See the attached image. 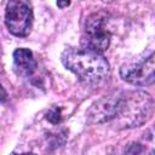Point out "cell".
Listing matches in <instances>:
<instances>
[{
    "label": "cell",
    "mask_w": 155,
    "mask_h": 155,
    "mask_svg": "<svg viewBox=\"0 0 155 155\" xmlns=\"http://www.w3.org/2000/svg\"><path fill=\"white\" fill-rule=\"evenodd\" d=\"M154 109V99L148 92L142 90L119 91L111 124L117 130L139 127L151 117Z\"/></svg>",
    "instance_id": "1"
},
{
    "label": "cell",
    "mask_w": 155,
    "mask_h": 155,
    "mask_svg": "<svg viewBox=\"0 0 155 155\" xmlns=\"http://www.w3.org/2000/svg\"><path fill=\"white\" fill-rule=\"evenodd\" d=\"M61 59L67 69L87 85H98L110 75L109 63L103 54L85 47H69L63 51Z\"/></svg>",
    "instance_id": "2"
},
{
    "label": "cell",
    "mask_w": 155,
    "mask_h": 155,
    "mask_svg": "<svg viewBox=\"0 0 155 155\" xmlns=\"http://www.w3.org/2000/svg\"><path fill=\"white\" fill-rule=\"evenodd\" d=\"M110 33L105 25V17L102 13L91 15L85 23L82 47L102 53L110 45Z\"/></svg>",
    "instance_id": "3"
},
{
    "label": "cell",
    "mask_w": 155,
    "mask_h": 155,
    "mask_svg": "<svg viewBox=\"0 0 155 155\" xmlns=\"http://www.w3.org/2000/svg\"><path fill=\"white\" fill-rule=\"evenodd\" d=\"M5 24L16 36H27L33 24V11L27 1H10L6 5Z\"/></svg>",
    "instance_id": "4"
},
{
    "label": "cell",
    "mask_w": 155,
    "mask_h": 155,
    "mask_svg": "<svg viewBox=\"0 0 155 155\" xmlns=\"http://www.w3.org/2000/svg\"><path fill=\"white\" fill-rule=\"evenodd\" d=\"M120 76L128 84L148 86L155 82V52L136 63L122 65Z\"/></svg>",
    "instance_id": "5"
},
{
    "label": "cell",
    "mask_w": 155,
    "mask_h": 155,
    "mask_svg": "<svg viewBox=\"0 0 155 155\" xmlns=\"http://www.w3.org/2000/svg\"><path fill=\"white\" fill-rule=\"evenodd\" d=\"M116 107V92L102 97L96 101L87 110V120L91 124L111 122L115 115Z\"/></svg>",
    "instance_id": "6"
},
{
    "label": "cell",
    "mask_w": 155,
    "mask_h": 155,
    "mask_svg": "<svg viewBox=\"0 0 155 155\" xmlns=\"http://www.w3.org/2000/svg\"><path fill=\"white\" fill-rule=\"evenodd\" d=\"M13 67L18 75L28 78L35 71L38 63L30 50L17 48L13 52Z\"/></svg>",
    "instance_id": "7"
},
{
    "label": "cell",
    "mask_w": 155,
    "mask_h": 155,
    "mask_svg": "<svg viewBox=\"0 0 155 155\" xmlns=\"http://www.w3.org/2000/svg\"><path fill=\"white\" fill-rule=\"evenodd\" d=\"M132 155H155V124L150 126L133 145Z\"/></svg>",
    "instance_id": "8"
},
{
    "label": "cell",
    "mask_w": 155,
    "mask_h": 155,
    "mask_svg": "<svg viewBox=\"0 0 155 155\" xmlns=\"http://www.w3.org/2000/svg\"><path fill=\"white\" fill-rule=\"evenodd\" d=\"M47 120L52 124H58L61 121V110L58 108H53L52 110H50L47 114Z\"/></svg>",
    "instance_id": "9"
},
{
    "label": "cell",
    "mask_w": 155,
    "mask_h": 155,
    "mask_svg": "<svg viewBox=\"0 0 155 155\" xmlns=\"http://www.w3.org/2000/svg\"><path fill=\"white\" fill-rule=\"evenodd\" d=\"M69 4L70 2H57V6H59V7H64V6H69Z\"/></svg>",
    "instance_id": "10"
},
{
    "label": "cell",
    "mask_w": 155,
    "mask_h": 155,
    "mask_svg": "<svg viewBox=\"0 0 155 155\" xmlns=\"http://www.w3.org/2000/svg\"><path fill=\"white\" fill-rule=\"evenodd\" d=\"M13 155H35L33 153H24V154H13Z\"/></svg>",
    "instance_id": "11"
}]
</instances>
